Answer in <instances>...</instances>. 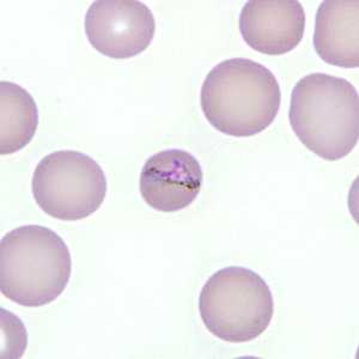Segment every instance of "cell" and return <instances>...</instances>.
Segmentation results:
<instances>
[{"mask_svg": "<svg viewBox=\"0 0 359 359\" xmlns=\"http://www.w3.org/2000/svg\"><path fill=\"white\" fill-rule=\"evenodd\" d=\"M201 320L226 343H248L265 333L274 314L267 283L252 269L230 266L208 278L199 296Z\"/></svg>", "mask_w": 359, "mask_h": 359, "instance_id": "277c9868", "label": "cell"}, {"mask_svg": "<svg viewBox=\"0 0 359 359\" xmlns=\"http://www.w3.org/2000/svg\"><path fill=\"white\" fill-rule=\"evenodd\" d=\"M314 48L330 65L359 67V1L326 0L316 13Z\"/></svg>", "mask_w": 359, "mask_h": 359, "instance_id": "9c48e42d", "label": "cell"}, {"mask_svg": "<svg viewBox=\"0 0 359 359\" xmlns=\"http://www.w3.org/2000/svg\"><path fill=\"white\" fill-rule=\"evenodd\" d=\"M39 111L28 91L13 82H0V154L13 155L36 133Z\"/></svg>", "mask_w": 359, "mask_h": 359, "instance_id": "30bf717a", "label": "cell"}, {"mask_svg": "<svg viewBox=\"0 0 359 359\" xmlns=\"http://www.w3.org/2000/svg\"><path fill=\"white\" fill-rule=\"evenodd\" d=\"M204 181L199 161L188 151L168 149L147 159L140 174V194L159 212H177L196 201Z\"/></svg>", "mask_w": 359, "mask_h": 359, "instance_id": "52a82bcc", "label": "cell"}, {"mask_svg": "<svg viewBox=\"0 0 359 359\" xmlns=\"http://www.w3.org/2000/svg\"><path fill=\"white\" fill-rule=\"evenodd\" d=\"M306 13L297 0H250L240 15L245 43L266 55H283L302 41Z\"/></svg>", "mask_w": 359, "mask_h": 359, "instance_id": "ba28073f", "label": "cell"}, {"mask_svg": "<svg viewBox=\"0 0 359 359\" xmlns=\"http://www.w3.org/2000/svg\"><path fill=\"white\" fill-rule=\"evenodd\" d=\"M282 91L266 66L233 57L215 66L201 86V111L217 131L231 137H252L277 118Z\"/></svg>", "mask_w": 359, "mask_h": 359, "instance_id": "6da1fadb", "label": "cell"}, {"mask_svg": "<svg viewBox=\"0 0 359 359\" xmlns=\"http://www.w3.org/2000/svg\"><path fill=\"white\" fill-rule=\"evenodd\" d=\"M289 121L309 151L326 161L343 159L358 144V91L344 78L308 74L292 90Z\"/></svg>", "mask_w": 359, "mask_h": 359, "instance_id": "7a4b0ae2", "label": "cell"}, {"mask_svg": "<svg viewBox=\"0 0 359 359\" xmlns=\"http://www.w3.org/2000/svg\"><path fill=\"white\" fill-rule=\"evenodd\" d=\"M72 272L69 247L53 230L23 225L0 242V290L20 306L36 308L65 291Z\"/></svg>", "mask_w": 359, "mask_h": 359, "instance_id": "3957f363", "label": "cell"}, {"mask_svg": "<svg viewBox=\"0 0 359 359\" xmlns=\"http://www.w3.org/2000/svg\"><path fill=\"white\" fill-rule=\"evenodd\" d=\"M32 189L39 208L60 221L91 216L106 199V175L90 156L74 150L49 154L35 168Z\"/></svg>", "mask_w": 359, "mask_h": 359, "instance_id": "5b68a950", "label": "cell"}, {"mask_svg": "<svg viewBox=\"0 0 359 359\" xmlns=\"http://www.w3.org/2000/svg\"><path fill=\"white\" fill-rule=\"evenodd\" d=\"M86 37L97 52L111 59H130L151 45L156 21L138 0H97L84 21Z\"/></svg>", "mask_w": 359, "mask_h": 359, "instance_id": "8992f818", "label": "cell"}]
</instances>
